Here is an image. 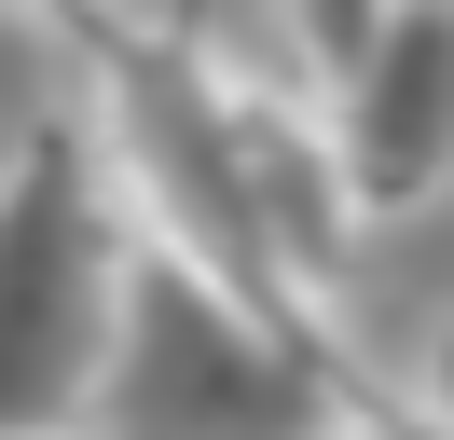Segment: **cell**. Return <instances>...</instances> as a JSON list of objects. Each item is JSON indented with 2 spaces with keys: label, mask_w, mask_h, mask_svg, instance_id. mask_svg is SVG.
<instances>
[{
  "label": "cell",
  "mask_w": 454,
  "mask_h": 440,
  "mask_svg": "<svg viewBox=\"0 0 454 440\" xmlns=\"http://www.w3.org/2000/svg\"><path fill=\"white\" fill-rule=\"evenodd\" d=\"M56 55L97 69V152L166 207V234L193 275H221L248 317L317 330V275L344 248L331 165H317V124H276V97H248L234 69H207L193 42H138L83 0V14H42Z\"/></svg>",
  "instance_id": "cell-1"
},
{
  "label": "cell",
  "mask_w": 454,
  "mask_h": 440,
  "mask_svg": "<svg viewBox=\"0 0 454 440\" xmlns=\"http://www.w3.org/2000/svg\"><path fill=\"white\" fill-rule=\"evenodd\" d=\"M372 385L344 372L317 330H276L193 275L179 248L138 234L124 262V302H111V358H97V399L69 440H331Z\"/></svg>",
  "instance_id": "cell-2"
},
{
  "label": "cell",
  "mask_w": 454,
  "mask_h": 440,
  "mask_svg": "<svg viewBox=\"0 0 454 440\" xmlns=\"http://www.w3.org/2000/svg\"><path fill=\"white\" fill-rule=\"evenodd\" d=\"M124 262H138V207H124L97 124L83 110L28 124V152L0 165V440L83 427Z\"/></svg>",
  "instance_id": "cell-3"
},
{
  "label": "cell",
  "mask_w": 454,
  "mask_h": 440,
  "mask_svg": "<svg viewBox=\"0 0 454 440\" xmlns=\"http://www.w3.org/2000/svg\"><path fill=\"white\" fill-rule=\"evenodd\" d=\"M317 165L344 220H399L454 179V0H386L372 55L317 97Z\"/></svg>",
  "instance_id": "cell-4"
},
{
  "label": "cell",
  "mask_w": 454,
  "mask_h": 440,
  "mask_svg": "<svg viewBox=\"0 0 454 440\" xmlns=\"http://www.w3.org/2000/svg\"><path fill=\"white\" fill-rule=\"evenodd\" d=\"M56 28H42V14H0V165H14V152H28V124H56Z\"/></svg>",
  "instance_id": "cell-5"
},
{
  "label": "cell",
  "mask_w": 454,
  "mask_h": 440,
  "mask_svg": "<svg viewBox=\"0 0 454 440\" xmlns=\"http://www.w3.org/2000/svg\"><path fill=\"white\" fill-rule=\"evenodd\" d=\"M289 28H303V69H317V97H331V82H344V69L372 55L386 0H289Z\"/></svg>",
  "instance_id": "cell-6"
},
{
  "label": "cell",
  "mask_w": 454,
  "mask_h": 440,
  "mask_svg": "<svg viewBox=\"0 0 454 440\" xmlns=\"http://www.w3.org/2000/svg\"><path fill=\"white\" fill-rule=\"evenodd\" d=\"M331 440H454V427H427V412H399V399H358Z\"/></svg>",
  "instance_id": "cell-7"
},
{
  "label": "cell",
  "mask_w": 454,
  "mask_h": 440,
  "mask_svg": "<svg viewBox=\"0 0 454 440\" xmlns=\"http://www.w3.org/2000/svg\"><path fill=\"white\" fill-rule=\"evenodd\" d=\"M427 427H454V330H441V358H427Z\"/></svg>",
  "instance_id": "cell-8"
},
{
  "label": "cell",
  "mask_w": 454,
  "mask_h": 440,
  "mask_svg": "<svg viewBox=\"0 0 454 440\" xmlns=\"http://www.w3.org/2000/svg\"><path fill=\"white\" fill-rule=\"evenodd\" d=\"M0 14H83V0H0Z\"/></svg>",
  "instance_id": "cell-9"
}]
</instances>
